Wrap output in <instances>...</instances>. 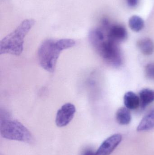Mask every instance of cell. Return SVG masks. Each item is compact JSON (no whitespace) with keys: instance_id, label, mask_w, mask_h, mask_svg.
Listing matches in <instances>:
<instances>
[{"instance_id":"obj_10","label":"cell","mask_w":154,"mask_h":155,"mask_svg":"<svg viewBox=\"0 0 154 155\" xmlns=\"http://www.w3.org/2000/svg\"><path fill=\"white\" fill-rule=\"evenodd\" d=\"M140 105L143 109L154 101V92L149 88H144L139 92Z\"/></svg>"},{"instance_id":"obj_8","label":"cell","mask_w":154,"mask_h":155,"mask_svg":"<svg viewBox=\"0 0 154 155\" xmlns=\"http://www.w3.org/2000/svg\"><path fill=\"white\" fill-rule=\"evenodd\" d=\"M154 128V107L150 110L141 120L137 130L142 132L149 131Z\"/></svg>"},{"instance_id":"obj_11","label":"cell","mask_w":154,"mask_h":155,"mask_svg":"<svg viewBox=\"0 0 154 155\" xmlns=\"http://www.w3.org/2000/svg\"><path fill=\"white\" fill-rule=\"evenodd\" d=\"M116 119L118 123L122 125H126L130 124L132 116L129 109L126 107H120L117 111Z\"/></svg>"},{"instance_id":"obj_7","label":"cell","mask_w":154,"mask_h":155,"mask_svg":"<svg viewBox=\"0 0 154 155\" xmlns=\"http://www.w3.org/2000/svg\"><path fill=\"white\" fill-rule=\"evenodd\" d=\"M102 25L106 29V35L108 40L118 44L119 43L125 41L127 38V31L122 25H116L109 27V25L102 24Z\"/></svg>"},{"instance_id":"obj_3","label":"cell","mask_w":154,"mask_h":155,"mask_svg":"<svg viewBox=\"0 0 154 155\" xmlns=\"http://www.w3.org/2000/svg\"><path fill=\"white\" fill-rule=\"evenodd\" d=\"M0 133L3 138L8 140L33 143V138L30 132L21 123L13 119L7 110L0 111Z\"/></svg>"},{"instance_id":"obj_14","label":"cell","mask_w":154,"mask_h":155,"mask_svg":"<svg viewBox=\"0 0 154 155\" xmlns=\"http://www.w3.org/2000/svg\"><path fill=\"white\" fill-rule=\"evenodd\" d=\"M145 72L147 78L154 80V63L147 64L145 67Z\"/></svg>"},{"instance_id":"obj_16","label":"cell","mask_w":154,"mask_h":155,"mask_svg":"<svg viewBox=\"0 0 154 155\" xmlns=\"http://www.w3.org/2000/svg\"><path fill=\"white\" fill-rule=\"evenodd\" d=\"M95 154H96V152H94L92 149L88 148V149H86L83 152L82 155H95Z\"/></svg>"},{"instance_id":"obj_6","label":"cell","mask_w":154,"mask_h":155,"mask_svg":"<svg viewBox=\"0 0 154 155\" xmlns=\"http://www.w3.org/2000/svg\"><path fill=\"white\" fill-rule=\"evenodd\" d=\"M122 140V136L115 134L105 140L99 147L95 155H110L119 145Z\"/></svg>"},{"instance_id":"obj_13","label":"cell","mask_w":154,"mask_h":155,"mask_svg":"<svg viewBox=\"0 0 154 155\" xmlns=\"http://www.w3.org/2000/svg\"><path fill=\"white\" fill-rule=\"evenodd\" d=\"M128 25L132 31L138 32L144 27V21L140 16L133 15L129 18Z\"/></svg>"},{"instance_id":"obj_5","label":"cell","mask_w":154,"mask_h":155,"mask_svg":"<svg viewBox=\"0 0 154 155\" xmlns=\"http://www.w3.org/2000/svg\"><path fill=\"white\" fill-rule=\"evenodd\" d=\"M76 112L75 105L71 103H67L58 110L56 117V124L59 127L68 125L73 119Z\"/></svg>"},{"instance_id":"obj_1","label":"cell","mask_w":154,"mask_h":155,"mask_svg":"<svg viewBox=\"0 0 154 155\" xmlns=\"http://www.w3.org/2000/svg\"><path fill=\"white\" fill-rule=\"evenodd\" d=\"M73 39H47L40 45L38 57L40 65L45 71L52 73L55 71L57 61L61 52L75 46Z\"/></svg>"},{"instance_id":"obj_4","label":"cell","mask_w":154,"mask_h":155,"mask_svg":"<svg viewBox=\"0 0 154 155\" xmlns=\"http://www.w3.org/2000/svg\"><path fill=\"white\" fill-rule=\"evenodd\" d=\"M95 51L108 64L118 67L123 63V56L118 44L106 37L104 41L93 46Z\"/></svg>"},{"instance_id":"obj_9","label":"cell","mask_w":154,"mask_h":155,"mask_svg":"<svg viewBox=\"0 0 154 155\" xmlns=\"http://www.w3.org/2000/svg\"><path fill=\"white\" fill-rule=\"evenodd\" d=\"M124 101L125 107L129 110L136 109L140 104L139 97L132 91L127 92L125 94Z\"/></svg>"},{"instance_id":"obj_2","label":"cell","mask_w":154,"mask_h":155,"mask_svg":"<svg viewBox=\"0 0 154 155\" xmlns=\"http://www.w3.org/2000/svg\"><path fill=\"white\" fill-rule=\"evenodd\" d=\"M33 19L24 20L16 29L0 41V54L19 56L23 51L24 37L35 24Z\"/></svg>"},{"instance_id":"obj_15","label":"cell","mask_w":154,"mask_h":155,"mask_svg":"<svg viewBox=\"0 0 154 155\" xmlns=\"http://www.w3.org/2000/svg\"><path fill=\"white\" fill-rule=\"evenodd\" d=\"M138 0H127V4L130 7H135L138 4Z\"/></svg>"},{"instance_id":"obj_12","label":"cell","mask_w":154,"mask_h":155,"mask_svg":"<svg viewBox=\"0 0 154 155\" xmlns=\"http://www.w3.org/2000/svg\"><path fill=\"white\" fill-rule=\"evenodd\" d=\"M137 46L141 52L145 55H150L154 51V44L149 38H144L139 40L137 43Z\"/></svg>"}]
</instances>
